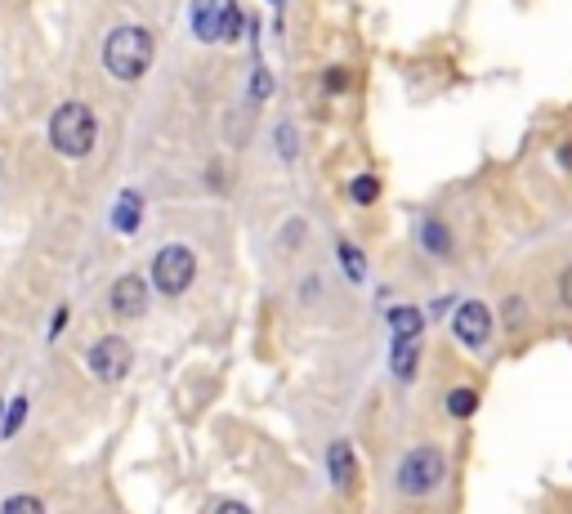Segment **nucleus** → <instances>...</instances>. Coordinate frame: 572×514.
I'll list each match as a JSON object with an SVG mask.
<instances>
[{
  "mask_svg": "<svg viewBox=\"0 0 572 514\" xmlns=\"http://www.w3.org/2000/svg\"><path fill=\"white\" fill-rule=\"evenodd\" d=\"M152 50H157V41H152L148 27L139 23H121L108 32V41H103V68H108L112 81H139L143 72L152 68Z\"/></svg>",
  "mask_w": 572,
  "mask_h": 514,
  "instance_id": "1",
  "label": "nucleus"
},
{
  "mask_svg": "<svg viewBox=\"0 0 572 514\" xmlns=\"http://www.w3.org/2000/svg\"><path fill=\"white\" fill-rule=\"evenodd\" d=\"M94 139H99V117H94L90 103L68 99V103H59V108H54V117H50V144H54V152L81 161V157H90V152H94Z\"/></svg>",
  "mask_w": 572,
  "mask_h": 514,
  "instance_id": "2",
  "label": "nucleus"
},
{
  "mask_svg": "<svg viewBox=\"0 0 572 514\" xmlns=\"http://www.w3.org/2000/svg\"><path fill=\"white\" fill-rule=\"evenodd\" d=\"M443 479H447V456L438 452L434 443H421V447H412V452H403V461H398V470H394V488L412 501L434 497V492L443 488Z\"/></svg>",
  "mask_w": 572,
  "mask_h": 514,
  "instance_id": "3",
  "label": "nucleus"
},
{
  "mask_svg": "<svg viewBox=\"0 0 572 514\" xmlns=\"http://www.w3.org/2000/svg\"><path fill=\"white\" fill-rule=\"evenodd\" d=\"M193 278H197V255L188 246L175 242L152 255V287L166 295V300H179V295L193 287Z\"/></svg>",
  "mask_w": 572,
  "mask_h": 514,
  "instance_id": "4",
  "label": "nucleus"
},
{
  "mask_svg": "<svg viewBox=\"0 0 572 514\" xmlns=\"http://www.w3.org/2000/svg\"><path fill=\"white\" fill-rule=\"evenodd\" d=\"M130 363H135V354H130L126 336H99L90 349H85V367H90V376L103 380V385H117V380H126Z\"/></svg>",
  "mask_w": 572,
  "mask_h": 514,
  "instance_id": "5",
  "label": "nucleus"
},
{
  "mask_svg": "<svg viewBox=\"0 0 572 514\" xmlns=\"http://www.w3.org/2000/svg\"><path fill=\"white\" fill-rule=\"evenodd\" d=\"M452 336L461 349L470 354H483L492 345V309L483 300H465L461 309L452 313Z\"/></svg>",
  "mask_w": 572,
  "mask_h": 514,
  "instance_id": "6",
  "label": "nucleus"
},
{
  "mask_svg": "<svg viewBox=\"0 0 572 514\" xmlns=\"http://www.w3.org/2000/svg\"><path fill=\"white\" fill-rule=\"evenodd\" d=\"M108 304L117 318H143V309H148V282L139 273H121L108 291Z\"/></svg>",
  "mask_w": 572,
  "mask_h": 514,
  "instance_id": "7",
  "label": "nucleus"
},
{
  "mask_svg": "<svg viewBox=\"0 0 572 514\" xmlns=\"http://www.w3.org/2000/svg\"><path fill=\"white\" fill-rule=\"evenodd\" d=\"M327 470H331V483H336V488H354L358 465H354V447H349V439H336V443H331Z\"/></svg>",
  "mask_w": 572,
  "mask_h": 514,
  "instance_id": "8",
  "label": "nucleus"
},
{
  "mask_svg": "<svg viewBox=\"0 0 572 514\" xmlns=\"http://www.w3.org/2000/svg\"><path fill=\"white\" fill-rule=\"evenodd\" d=\"M421 309H412V304H398V309H389V331H394V340H421Z\"/></svg>",
  "mask_w": 572,
  "mask_h": 514,
  "instance_id": "9",
  "label": "nucleus"
},
{
  "mask_svg": "<svg viewBox=\"0 0 572 514\" xmlns=\"http://www.w3.org/2000/svg\"><path fill=\"white\" fill-rule=\"evenodd\" d=\"M193 32L202 41H219V0H193Z\"/></svg>",
  "mask_w": 572,
  "mask_h": 514,
  "instance_id": "10",
  "label": "nucleus"
},
{
  "mask_svg": "<svg viewBox=\"0 0 572 514\" xmlns=\"http://www.w3.org/2000/svg\"><path fill=\"white\" fill-rule=\"evenodd\" d=\"M443 407L456 416V421H465V416H474V407H479V394H474L470 385H461V389H447Z\"/></svg>",
  "mask_w": 572,
  "mask_h": 514,
  "instance_id": "11",
  "label": "nucleus"
},
{
  "mask_svg": "<svg viewBox=\"0 0 572 514\" xmlns=\"http://www.w3.org/2000/svg\"><path fill=\"white\" fill-rule=\"evenodd\" d=\"M394 376L403 385L416 376V340H394Z\"/></svg>",
  "mask_w": 572,
  "mask_h": 514,
  "instance_id": "12",
  "label": "nucleus"
},
{
  "mask_svg": "<svg viewBox=\"0 0 572 514\" xmlns=\"http://www.w3.org/2000/svg\"><path fill=\"white\" fill-rule=\"evenodd\" d=\"M421 242H425L434 255H452V233H447V224H438V220H429V224L421 228Z\"/></svg>",
  "mask_w": 572,
  "mask_h": 514,
  "instance_id": "13",
  "label": "nucleus"
},
{
  "mask_svg": "<svg viewBox=\"0 0 572 514\" xmlns=\"http://www.w3.org/2000/svg\"><path fill=\"white\" fill-rule=\"evenodd\" d=\"M242 5H219V41H237L242 36Z\"/></svg>",
  "mask_w": 572,
  "mask_h": 514,
  "instance_id": "14",
  "label": "nucleus"
},
{
  "mask_svg": "<svg viewBox=\"0 0 572 514\" xmlns=\"http://www.w3.org/2000/svg\"><path fill=\"white\" fill-rule=\"evenodd\" d=\"M349 197H354L358 206H371L380 197V179L376 175H358L354 184H349Z\"/></svg>",
  "mask_w": 572,
  "mask_h": 514,
  "instance_id": "15",
  "label": "nucleus"
},
{
  "mask_svg": "<svg viewBox=\"0 0 572 514\" xmlns=\"http://www.w3.org/2000/svg\"><path fill=\"white\" fill-rule=\"evenodd\" d=\"M5 407H9V412H5V425H0V434L9 439V434H18V430H23V421H27V398H14V403H5Z\"/></svg>",
  "mask_w": 572,
  "mask_h": 514,
  "instance_id": "16",
  "label": "nucleus"
},
{
  "mask_svg": "<svg viewBox=\"0 0 572 514\" xmlns=\"http://www.w3.org/2000/svg\"><path fill=\"white\" fill-rule=\"evenodd\" d=\"M0 510H5V514H18V510L41 514V510H45V501H41V497H5V501H0Z\"/></svg>",
  "mask_w": 572,
  "mask_h": 514,
  "instance_id": "17",
  "label": "nucleus"
},
{
  "mask_svg": "<svg viewBox=\"0 0 572 514\" xmlns=\"http://www.w3.org/2000/svg\"><path fill=\"white\" fill-rule=\"evenodd\" d=\"M523 313H528V309H523V295H505V327L519 331L523 327Z\"/></svg>",
  "mask_w": 572,
  "mask_h": 514,
  "instance_id": "18",
  "label": "nucleus"
},
{
  "mask_svg": "<svg viewBox=\"0 0 572 514\" xmlns=\"http://www.w3.org/2000/svg\"><path fill=\"white\" fill-rule=\"evenodd\" d=\"M336 255H340V260H345V269H349V278H362V255L354 251V246H349V242H336Z\"/></svg>",
  "mask_w": 572,
  "mask_h": 514,
  "instance_id": "19",
  "label": "nucleus"
},
{
  "mask_svg": "<svg viewBox=\"0 0 572 514\" xmlns=\"http://www.w3.org/2000/svg\"><path fill=\"white\" fill-rule=\"evenodd\" d=\"M559 304H564V309H572V264L564 273H559Z\"/></svg>",
  "mask_w": 572,
  "mask_h": 514,
  "instance_id": "20",
  "label": "nucleus"
},
{
  "mask_svg": "<svg viewBox=\"0 0 572 514\" xmlns=\"http://www.w3.org/2000/svg\"><path fill=\"white\" fill-rule=\"evenodd\" d=\"M345 85H349V72H345V68H331V72H327V90H331V94H340Z\"/></svg>",
  "mask_w": 572,
  "mask_h": 514,
  "instance_id": "21",
  "label": "nucleus"
},
{
  "mask_svg": "<svg viewBox=\"0 0 572 514\" xmlns=\"http://www.w3.org/2000/svg\"><path fill=\"white\" fill-rule=\"evenodd\" d=\"M264 94H273V72H255V99H264Z\"/></svg>",
  "mask_w": 572,
  "mask_h": 514,
  "instance_id": "22",
  "label": "nucleus"
},
{
  "mask_svg": "<svg viewBox=\"0 0 572 514\" xmlns=\"http://www.w3.org/2000/svg\"><path fill=\"white\" fill-rule=\"evenodd\" d=\"M300 233H309V224H304V220H291V224H286L282 246H295V242H300Z\"/></svg>",
  "mask_w": 572,
  "mask_h": 514,
  "instance_id": "23",
  "label": "nucleus"
},
{
  "mask_svg": "<svg viewBox=\"0 0 572 514\" xmlns=\"http://www.w3.org/2000/svg\"><path fill=\"white\" fill-rule=\"evenodd\" d=\"M0 412H5V403H0Z\"/></svg>",
  "mask_w": 572,
  "mask_h": 514,
  "instance_id": "24",
  "label": "nucleus"
}]
</instances>
